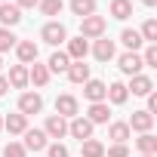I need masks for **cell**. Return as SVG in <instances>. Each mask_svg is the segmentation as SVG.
Returning <instances> with one entry per match:
<instances>
[{
  "instance_id": "1",
  "label": "cell",
  "mask_w": 157,
  "mask_h": 157,
  "mask_svg": "<svg viewBox=\"0 0 157 157\" xmlns=\"http://www.w3.org/2000/svg\"><path fill=\"white\" fill-rule=\"evenodd\" d=\"M105 31H108V19L105 16H86V19H80V37L83 40H99V37H105Z\"/></svg>"
},
{
  "instance_id": "2",
  "label": "cell",
  "mask_w": 157,
  "mask_h": 157,
  "mask_svg": "<svg viewBox=\"0 0 157 157\" xmlns=\"http://www.w3.org/2000/svg\"><path fill=\"white\" fill-rule=\"evenodd\" d=\"M40 40L59 49V46H62V43L68 40V28H65V25H62L59 19H49V22H46V25L40 28Z\"/></svg>"
},
{
  "instance_id": "3",
  "label": "cell",
  "mask_w": 157,
  "mask_h": 157,
  "mask_svg": "<svg viewBox=\"0 0 157 157\" xmlns=\"http://www.w3.org/2000/svg\"><path fill=\"white\" fill-rule=\"evenodd\" d=\"M40 111H43V96H40V93L25 90V93L19 96V114L31 117V114H40Z\"/></svg>"
},
{
  "instance_id": "4",
  "label": "cell",
  "mask_w": 157,
  "mask_h": 157,
  "mask_svg": "<svg viewBox=\"0 0 157 157\" xmlns=\"http://www.w3.org/2000/svg\"><path fill=\"white\" fill-rule=\"evenodd\" d=\"M93 129H96V126H93L83 114H77V117H71V120H68V136H71V139L86 142V139H93Z\"/></svg>"
},
{
  "instance_id": "5",
  "label": "cell",
  "mask_w": 157,
  "mask_h": 157,
  "mask_svg": "<svg viewBox=\"0 0 157 157\" xmlns=\"http://www.w3.org/2000/svg\"><path fill=\"white\" fill-rule=\"evenodd\" d=\"M56 114H59V117H65V120L77 117V114H80V102H77V96L62 93V96L56 99Z\"/></svg>"
},
{
  "instance_id": "6",
  "label": "cell",
  "mask_w": 157,
  "mask_h": 157,
  "mask_svg": "<svg viewBox=\"0 0 157 157\" xmlns=\"http://www.w3.org/2000/svg\"><path fill=\"white\" fill-rule=\"evenodd\" d=\"M65 56H68L71 62H86L90 43H86L83 37H68V40H65Z\"/></svg>"
},
{
  "instance_id": "7",
  "label": "cell",
  "mask_w": 157,
  "mask_h": 157,
  "mask_svg": "<svg viewBox=\"0 0 157 157\" xmlns=\"http://www.w3.org/2000/svg\"><path fill=\"white\" fill-rule=\"evenodd\" d=\"M90 52H93V59H96V62H111V59L117 56V46H114V40H108V37H99V40H93Z\"/></svg>"
},
{
  "instance_id": "8",
  "label": "cell",
  "mask_w": 157,
  "mask_h": 157,
  "mask_svg": "<svg viewBox=\"0 0 157 157\" xmlns=\"http://www.w3.org/2000/svg\"><path fill=\"white\" fill-rule=\"evenodd\" d=\"M117 68H120V74H126V77H132V74H142V56L139 52H120L117 56Z\"/></svg>"
},
{
  "instance_id": "9",
  "label": "cell",
  "mask_w": 157,
  "mask_h": 157,
  "mask_svg": "<svg viewBox=\"0 0 157 157\" xmlns=\"http://www.w3.org/2000/svg\"><path fill=\"white\" fill-rule=\"evenodd\" d=\"M93 126H99V123H111V105L108 102H93L90 108H86V114H83Z\"/></svg>"
},
{
  "instance_id": "10",
  "label": "cell",
  "mask_w": 157,
  "mask_h": 157,
  "mask_svg": "<svg viewBox=\"0 0 157 157\" xmlns=\"http://www.w3.org/2000/svg\"><path fill=\"white\" fill-rule=\"evenodd\" d=\"M43 132H46V139H65L68 136V120L65 117H59V114H49L46 117V123H43Z\"/></svg>"
},
{
  "instance_id": "11",
  "label": "cell",
  "mask_w": 157,
  "mask_h": 157,
  "mask_svg": "<svg viewBox=\"0 0 157 157\" xmlns=\"http://www.w3.org/2000/svg\"><path fill=\"white\" fill-rule=\"evenodd\" d=\"M22 136H25V142H22L25 151H34V154H37V151H46V145H49V139H46L43 129H31V126H28Z\"/></svg>"
},
{
  "instance_id": "12",
  "label": "cell",
  "mask_w": 157,
  "mask_h": 157,
  "mask_svg": "<svg viewBox=\"0 0 157 157\" xmlns=\"http://www.w3.org/2000/svg\"><path fill=\"white\" fill-rule=\"evenodd\" d=\"M105 93H108V83L105 80H96V77H90V80L83 83V99L93 105V102H105Z\"/></svg>"
},
{
  "instance_id": "13",
  "label": "cell",
  "mask_w": 157,
  "mask_h": 157,
  "mask_svg": "<svg viewBox=\"0 0 157 157\" xmlns=\"http://www.w3.org/2000/svg\"><path fill=\"white\" fill-rule=\"evenodd\" d=\"M37 56H40V49H37L34 40H19V43H16V59H19V65H34Z\"/></svg>"
},
{
  "instance_id": "14",
  "label": "cell",
  "mask_w": 157,
  "mask_h": 157,
  "mask_svg": "<svg viewBox=\"0 0 157 157\" xmlns=\"http://www.w3.org/2000/svg\"><path fill=\"white\" fill-rule=\"evenodd\" d=\"M126 126H129V132H151V126H154V117L142 108V111H132V117L126 120Z\"/></svg>"
},
{
  "instance_id": "15",
  "label": "cell",
  "mask_w": 157,
  "mask_h": 157,
  "mask_svg": "<svg viewBox=\"0 0 157 157\" xmlns=\"http://www.w3.org/2000/svg\"><path fill=\"white\" fill-rule=\"evenodd\" d=\"M126 93H132V96H148V93H154V80H151L148 74H132L129 83H126Z\"/></svg>"
},
{
  "instance_id": "16",
  "label": "cell",
  "mask_w": 157,
  "mask_h": 157,
  "mask_svg": "<svg viewBox=\"0 0 157 157\" xmlns=\"http://www.w3.org/2000/svg\"><path fill=\"white\" fill-rule=\"evenodd\" d=\"M108 139H111V145H126V142L132 139L126 120H111V123H108Z\"/></svg>"
},
{
  "instance_id": "17",
  "label": "cell",
  "mask_w": 157,
  "mask_h": 157,
  "mask_svg": "<svg viewBox=\"0 0 157 157\" xmlns=\"http://www.w3.org/2000/svg\"><path fill=\"white\" fill-rule=\"evenodd\" d=\"M6 83L13 90H28V65H10V74H6Z\"/></svg>"
},
{
  "instance_id": "18",
  "label": "cell",
  "mask_w": 157,
  "mask_h": 157,
  "mask_svg": "<svg viewBox=\"0 0 157 157\" xmlns=\"http://www.w3.org/2000/svg\"><path fill=\"white\" fill-rule=\"evenodd\" d=\"M49 68L43 65V62H34V65H28V83H34L37 90H43L46 83H49Z\"/></svg>"
},
{
  "instance_id": "19",
  "label": "cell",
  "mask_w": 157,
  "mask_h": 157,
  "mask_svg": "<svg viewBox=\"0 0 157 157\" xmlns=\"http://www.w3.org/2000/svg\"><path fill=\"white\" fill-rule=\"evenodd\" d=\"M19 22H22V10H19L16 3H0V25L13 31Z\"/></svg>"
},
{
  "instance_id": "20",
  "label": "cell",
  "mask_w": 157,
  "mask_h": 157,
  "mask_svg": "<svg viewBox=\"0 0 157 157\" xmlns=\"http://www.w3.org/2000/svg\"><path fill=\"white\" fill-rule=\"evenodd\" d=\"M65 74H68V80H71V83H80V86H83V83L90 80V77H93V74H90V65H86V62H71Z\"/></svg>"
},
{
  "instance_id": "21",
  "label": "cell",
  "mask_w": 157,
  "mask_h": 157,
  "mask_svg": "<svg viewBox=\"0 0 157 157\" xmlns=\"http://www.w3.org/2000/svg\"><path fill=\"white\" fill-rule=\"evenodd\" d=\"M120 43L126 46V52H139V49L145 46V40H142L139 28H123V31H120Z\"/></svg>"
},
{
  "instance_id": "22",
  "label": "cell",
  "mask_w": 157,
  "mask_h": 157,
  "mask_svg": "<svg viewBox=\"0 0 157 157\" xmlns=\"http://www.w3.org/2000/svg\"><path fill=\"white\" fill-rule=\"evenodd\" d=\"M126 99H129L126 83H120V80L108 83V93H105V102H108V105H126Z\"/></svg>"
},
{
  "instance_id": "23",
  "label": "cell",
  "mask_w": 157,
  "mask_h": 157,
  "mask_svg": "<svg viewBox=\"0 0 157 157\" xmlns=\"http://www.w3.org/2000/svg\"><path fill=\"white\" fill-rule=\"evenodd\" d=\"M3 129H6L10 136H22V132L28 129V117L19 114V111H16V114H6V117H3Z\"/></svg>"
},
{
  "instance_id": "24",
  "label": "cell",
  "mask_w": 157,
  "mask_h": 157,
  "mask_svg": "<svg viewBox=\"0 0 157 157\" xmlns=\"http://www.w3.org/2000/svg\"><path fill=\"white\" fill-rule=\"evenodd\" d=\"M68 65H71V59L65 56V49H56V52L46 59V68H49V74H65V71H68Z\"/></svg>"
},
{
  "instance_id": "25",
  "label": "cell",
  "mask_w": 157,
  "mask_h": 157,
  "mask_svg": "<svg viewBox=\"0 0 157 157\" xmlns=\"http://www.w3.org/2000/svg\"><path fill=\"white\" fill-rule=\"evenodd\" d=\"M108 13H111V19H117V22H126V19L132 16V0H111Z\"/></svg>"
},
{
  "instance_id": "26",
  "label": "cell",
  "mask_w": 157,
  "mask_h": 157,
  "mask_svg": "<svg viewBox=\"0 0 157 157\" xmlns=\"http://www.w3.org/2000/svg\"><path fill=\"white\" fill-rule=\"evenodd\" d=\"M71 13L74 16H80V19H86V16H96V10H99V3L96 0H71Z\"/></svg>"
},
{
  "instance_id": "27",
  "label": "cell",
  "mask_w": 157,
  "mask_h": 157,
  "mask_svg": "<svg viewBox=\"0 0 157 157\" xmlns=\"http://www.w3.org/2000/svg\"><path fill=\"white\" fill-rule=\"evenodd\" d=\"M136 148H139V154H157V136L154 132H142L136 139Z\"/></svg>"
},
{
  "instance_id": "28",
  "label": "cell",
  "mask_w": 157,
  "mask_h": 157,
  "mask_svg": "<svg viewBox=\"0 0 157 157\" xmlns=\"http://www.w3.org/2000/svg\"><path fill=\"white\" fill-rule=\"evenodd\" d=\"M80 157H105V145L99 139H86L80 142Z\"/></svg>"
},
{
  "instance_id": "29",
  "label": "cell",
  "mask_w": 157,
  "mask_h": 157,
  "mask_svg": "<svg viewBox=\"0 0 157 157\" xmlns=\"http://www.w3.org/2000/svg\"><path fill=\"white\" fill-rule=\"evenodd\" d=\"M37 10H40V16H59L62 10H65V0H40L37 3Z\"/></svg>"
},
{
  "instance_id": "30",
  "label": "cell",
  "mask_w": 157,
  "mask_h": 157,
  "mask_svg": "<svg viewBox=\"0 0 157 157\" xmlns=\"http://www.w3.org/2000/svg\"><path fill=\"white\" fill-rule=\"evenodd\" d=\"M139 34H142L145 43H157V19H145L142 28H139Z\"/></svg>"
},
{
  "instance_id": "31",
  "label": "cell",
  "mask_w": 157,
  "mask_h": 157,
  "mask_svg": "<svg viewBox=\"0 0 157 157\" xmlns=\"http://www.w3.org/2000/svg\"><path fill=\"white\" fill-rule=\"evenodd\" d=\"M16 43H19V37H16L10 28H0V56L10 52V49H16Z\"/></svg>"
},
{
  "instance_id": "32",
  "label": "cell",
  "mask_w": 157,
  "mask_h": 157,
  "mask_svg": "<svg viewBox=\"0 0 157 157\" xmlns=\"http://www.w3.org/2000/svg\"><path fill=\"white\" fill-rule=\"evenodd\" d=\"M3 157H28V151H25V145H22V142L10 139V142L3 145Z\"/></svg>"
},
{
  "instance_id": "33",
  "label": "cell",
  "mask_w": 157,
  "mask_h": 157,
  "mask_svg": "<svg viewBox=\"0 0 157 157\" xmlns=\"http://www.w3.org/2000/svg\"><path fill=\"white\" fill-rule=\"evenodd\" d=\"M139 56H142V65L145 68H157V43H148L145 52H139Z\"/></svg>"
},
{
  "instance_id": "34",
  "label": "cell",
  "mask_w": 157,
  "mask_h": 157,
  "mask_svg": "<svg viewBox=\"0 0 157 157\" xmlns=\"http://www.w3.org/2000/svg\"><path fill=\"white\" fill-rule=\"evenodd\" d=\"M46 157H71V151H68V145H62V142H49V145H46Z\"/></svg>"
},
{
  "instance_id": "35",
  "label": "cell",
  "mask_w": 157,
  "mask_h": 157,
  "mask_svg": "<svg viewBox=\"0 0 157 157\" xmlns=\"http://www.w3.org/2000/svg\"><path fill=\"white\" fill-rule=\"evenodd\" d=\"M105 157H129V148L126 145H108L105 148Z\"/></svg>"
},
{
  "instance_id": "36",
  "label": "cell",
  "mask_w": 157,
  "mask_h": 157,
  "mask_svg": "<svg viewBox=\"0 0 157 157\" xmlns=\"http://www.w3.org/2000/svg\"><path fill=\"white\" fill-rule=\"evenodd\" d=\"M145 99H148V108H145V111H148V114L154 117V114H157V93H148Z\"/></svg>"
},
{
  "instance_id": "37",
  "label": "cell",
  "mask_w": 157,
  "mask_h": 157,
  "mask_svg": "<svg viewBox=\"0 0 157 157\" xmlns=\"http://www.w3.org/2000/svg\"><path fill=\"white\" fill-rule=\"evenodd\" d=\"M13 3H16L19 10H34V6L40 3V0H13Z\"/></svg>"
},
{
  "instance_id": "38",
  "label": "cell",
  "mask_w": 157,
  "mask_h": 157,
  "mask_svg": "<svg viewBox=\"0 0 157 157\" xmlns=\"http://www.w3.org/2000/svg\"><path fill=\"white\" fill-rule=\"evenodd\" d=\"M6 90H10V83H6V77H3V74H0V99H3V96H6Z\"/></svg>"
},
{
  "instance_id": "39",
  "label": "cell",
  "mask_w": 157,
  "mask_h": 157,
  "mask_svg": "<svg viewBox=\"0 0 157 157\" xmlns=\"http://www.w3.org/2000/svg\"><path fill=\"white\" fill-rule=\"evenodd\" d=\"M142 3H145V6H157V0H142Z\"/></svg>"
},
{
  "instance_id": "40",
  "label": "cell",
  "mask_w": 157,
  "mask_h": 157,
  "mask_svg": "<svg viewBox=\"0 0 157 157\" xmlns=\"http://www.w3.org/2000/svg\"><path fill=\"white\" fill-rule=\"evenodd\" d=\"M0 132H3V114H0Z\"/></svg>"
},
{
  "instance_id": "41",
  "label": "cell",
  "mask_w": 157,
  "mask_h": 157,
  "mask_svg": "<svg viewBox=\"0 0 157 157\" xmlns=\"http://www.w3.org/2000/svg\"><path fill=\"white\" fill-rule=\"evenodd\" d=\"M139 157H157V154H139Z\"/></svg>"
},
{
  "instance_id": "42",
  "label": "cell",
  "mask_w": 157,
  "mask_h": 157,
  "mask_svg": "<svg viewBox=\"0 0 157 157\" xmlns=\"http://www.w3.org/2000/svg\"><path fill=\"white\" fill-rule=\"evenodd\" d=\"M0 3H10V0H0Z\"/></svg>"
},
{
  "instance_id": "43",
  "label": "cell",
  "mask_w": 157,
  "mask_h": 157,
  "mask_svg": "<svg viewBox=\"0 0 157 157\" xmlns=\"http://www.w3.org/2000/svg\"><path fill=\"white\" fill-rule=\"evenodd\" d=\"M0 68H3V59H0Z\"/></svg>"
}]
</instances>
